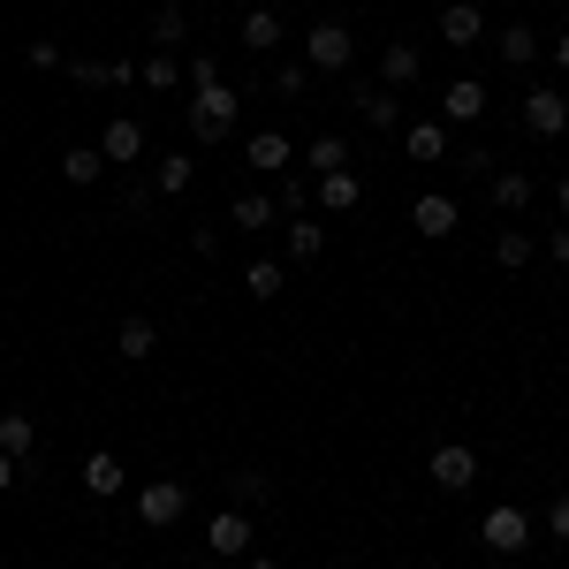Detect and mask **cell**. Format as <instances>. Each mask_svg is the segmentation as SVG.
Wrapping results in <instances>:
<instances>
[{
  "label": "cell",
  "mask_w": 569,
  "mask_h": 569,
  "mask_svg": "<svg viewBox=\"0 0 569 569\" xmlns=\"http://www.w3.org/2000/svg\"><path fill=\"white\" fill-rule=\"evenodd\" d=\"M350 61H357V39L342 31V23H335V16H327V23H311V31H305V69H327V77H342Z\"/></svg>",
  "instance_id": "cell-1"
},
{
  "label": "cell",
  "mask_w": 569,
  "mask_h": 569,
  "mask_svg": "<svg viewBox=\"0 0 569 569\" xmlns=\"http://www.w3.org/2000/svg\"><path fill=\"white\" fill-rule=\"evenodd\" d=\"M236 107H243V99H236L228 84H198V99H190V130L206 137V144H220V137L236 130Z\"/></svg>",
  "instance_id": "cell-2"
},
{
  "label": "cell",
  "mask_w": 569,
  "mask_h": 569,
  "mask_svg": "<svg viewBox=\"0 0 569 569\" xmlns=\"http://www.w3.org/2000/svg\"><path fill=\"white\" fill-rule=\"evenodd\" d=\"M182 509H190V486H182V479H152L144 493H137V517H144V531L182 525Z\"/></svg>",
  "instance_id": "cell-3"
},
{
  "label": "cell",
  "mask_w": 569,
  "mask_h": 569,
  "mask_svg": "<svg viewBox=\"0 0 569 569\" xmlns=\"http://www.w3.org/2000/svg\"><path fill=\"white\" fill-rule=\"evenodd\" d=\"M426 479H433L440 493H463V486L479 479V456H471L463 440H440L433 456H426Z\"/></svg>",
  "instance_id": "cell-4"
},
{
  "label": "cell",
  "mask_w": 569,
  "mask_h": 569,
  "mask_svg": "<svg viewBox=\"0 0 569 569\" xmlns=\"http://www.w3.org/2000/svg\"><path fill=\"white\" fill-rule=\"evenodd\" d=\"M479 539L493 547V555H525V547H531V517H525V509H509V501H501V509H486Z\"/></svg>",
  "instance_id": "cell-5"
},
{
  "label": "cell",
  "mask_w": 569,
  "mask_h": 569,
  "mask_svg": "<svg viewBox=\"0 0 569 569\" xmlns=\"http://www.w3.org/2000/svg\"><path fill=\"white\" fill-rule=\"evenodd\" d=\"M525 130H531V137H562V130H569V99H562L555 84H531V91H525Z\"/></svg>",
  "instance_id": "cell-6"
},
{
  "label": "cell",
  "mask_w": 569,
  "mask_h": 569,
  "mask_svg": "<svg viewBox=\"0 0 569 569\" xmlns=\"http://www.w3.org/2000/svg\"><path fill=\"white\" fill-rule=\"evenodd\" d=\"M402 152H410L418 168H433V160H448V152H456V144H448V122H433V114L402 122Z\"/></svg>",
  "instance_id": "cell-7"
},
{
  "label": "cell",
  "mask_w": 569,
  "mask_h": 569,
  "mask_svg": "<svg viewBox=\"0 0 569 569\" xmlns=\"http://www.w3.org/2000/svg\"><path fill=\"white\" fill-rule=\"evenodd\" d=\"M99 160H107V168H137V160H144V130H137L130 114H114V122L99 130Z\"/></svg>",
  "instance_id": "cell-8"
},
{
  "label": "cell",
  "mask_w": 569,
  "mask_h": 569,
  "mask_svg": "<svg viewBox=\"0 0 569 569\" xmlns=\"http://www.w3.org/2000/svg\"><path fill=\"white\" fill-rule=\"evenodd\" d=\"M251 539H259V531H251V517H243V509H220L213 525H206V547H213L220 562H236V555H243Z\"/></svg>",
  "instance_id": "cell-9"
},
{
  "label": "cell",
  "mask_w": 569,
  "mask_h": 569,
  "mask_svg": "<svg viewBox=\"0 0 569 569\" xmlns=\"http://www.w3.org/2000/svg\"><path fill=\"white\" fill-rule=\"evenodd\" d=\"M243 160L259 168V176H289V160H297V144L281 130H259V137H243Z\"/></svg>",
  "instance_id": "cell-10"
},
{
  "label": "cell",
  "mask_w": 569,
  "mask_h": 569,
  "mask_svg": "<svg viewBox=\"0 0 569 569\" xmlns=\"http://www.w3.org/2000/svg\"><path fill=\"white\" fill-rule=\"evenodd\" d=\"M350 107L365 114V122H372V130H402V99H395L388 84H357V91H350Z\"/></svg>",
  "instance_id": "cell-11"
},
{
  "label": "cell",
  "mask_w": 569,
  "mask_h": 569,
  "mask_svg": "<svg viewBox=\"0 0 569 569\" xmlns=\"http://www.w3.org/2000/svg\"><path fill=\"white\" fill-rule=\"evenodd\" d=\"M418 77H426V53H418V46L410 39H395V46H380V84H418Z\"/></svg>",
  "instance_id": "cell-12"
},
{
  "label": "cell",
  "mask_w": 569,
  "mask_h": 569,
  "mask_svg": "<svg viewBox=\"0 0 569 569\" xmlns=\"http://www.w3.org/2000/svg\"><path fill=\"white\" fill-rule=\"evenodd\" d=\"M281 251H289V266H311L319 259V251H327V228H319V220H289V228H281Z\"/></svg>",
  "instance_id": "cell-13"
},
{
  "label": "cell",
  "mask_w": 569,
  "mask_h": 569,
  "mask_svg": "<svg viewBox=\"0 0 569 569\" xmlns=\"http://www.w3.org/2000/svg\"><path fill=\"white\" fill-rule=\"evenodd\" d=\"M410 228H426V236H456V198H448V190H426V198L410 206Z\"/></svg>",
  "instance_id": "cell-14"
},
{
  "label": "cell",
  "mask_w": 569,
  "mask_h": 569,
  "mask_svg": "<svg viewBox=\"0 0 569 569\" xmlns=\"http://www.w3.org/2000/svg\"><path fill=\"white\" fill-rule=\"evenodd\" d=\"M440 39H448V46H479V39H486V16L471 8V0L440 8Z\"/></svg>",
  "instance_id": "cell-15"
},
{
  "label": "cell",
  "mask_w": 569,
  "mask_h": 569,
  "mask_svg": "<svg viewBox=\"0 0 569 569\" xmlns=\"http://www.w3.org/2000/svg\"><path fill=\"white\" fill-rule=\"evenodd\" d=\"M84 493H99V501H114V493H122V456L91 448V456H84Z\"/></svg>",
  "instance_id": "cell-16"
},
{
  "label": "cell",
  "mask_w": 569,
  "mask_h": 569,
  "mask_svg": "<svg viewBox=\"0 0 569 569\" xmlns=\"http://www.w3.org/2000/svg\"><path fill=\"white\" fill-rule=\"evenodd\" d=\"M501 61H509V69H539V53H547V46H539V31H531V23H509V31H501Z\"/></svg>",
  "instance_id": "cell-17"
},
{
  "label": "cell",
  "mask_w": 569,
  "mask_h": 569,
  "mask_svg": "<svg viewBox=\"0 0 569 569\" xmlns=\"http://www.w3.org/2000/svg\"><path fill=\"white\" fill-rule=\"evenodd\" d=\"M31 448H39V426H31V410H0V456H16V463H23Z\"/></svg>",
  "instance_id": "cell-18"
},
{
  "label": "cell",
  "mask_w": 569,
  "mask_h": 569,
  "mask_svg": "<svg viewBox=\"0 0 569 569\" xmlns=\"http://www.w3.org/2000/svg\"><path fill=\"white\" fill-rule=\"evenodd\" d=\"M357 198H365V182H357V168H335V176H319V206H327V213H350Z\"/></svg>",
  "instance_id": "cell-19"
},
{
  "label": "cell",
  "mask_w": 569,
  "mask_h": 569,
  "mask_svg": "<svg viewBox=\"0 0 569 569\" xmlns=\"http://www.w3.org/2000/svg\"><path fill=\"white\" fill-rule=\"evenodd\" d=\"M281 46V16L273 8H243V53H273Z\"/></svg>",
  "instance_id": "cell-20"
},
{
  "label": "cell",
  "mask_w": 569,
  "mask_h": 569,
  "mask_svg": "<svg viewBox=\"0 0 569 569\" xmlns=\"http://www.w3.org/2000/svg\"><path fill=\"white\" fill-rule=\"evenodd\" d=\"M137 84H152V91H176V84H182V53H160V46H152V53L137 61Z\"/></svg>",
  "instance_id": "cell-21"
},
{
  "label": "cell",
  "mask_w": 569,
  "mask_h": 569,
  "mask_svg": "<svg viewBox=\"0 0 569 569\" xmlns=\"http://www.w3.org/2000/svg\"><path fill=\"white\" fill-rule=\"evenodd\" d=\"M440 114H448V122H479V114H486V84H471V77H463V84H448Z\"/></svg>",
  "instance_id": "cell-22"
},
{
  "label": "cell",
  "mask_w": 569,
  "mask_h": 569,
  "mask_svg": "<svg viewBox=\"0 0 569 569\" xmlns=\"http://www.w3.org/2000/svg\"><path fill=\"white\" fill-rule=\"evenodd\" d=\"M486 190H493V206H501V213H525V206H531V190H539V182H531V176H517V168H501V176L486 182Z\"/></svg>",
  "instance_id": "cell-23"
},
{
  "label": "cell",
  "mask_w": 569,
  "mask_h": 569,
  "mask_svg": "<svg viewBox=\"0 0 569 569\" xmlns=\"http://www.w3.org/2000/svg\"><path fill=\"white\" fill-rule=\"evenodd\" d=\"M61 176L77 182V190H91V182L107 176V160H99V144H69V152H61Z\"/></svg>",
  "instance_id": "cell-24"
},
{
  "label": "cell",
  "mask_w": 569,
  "mask_h": 569,
  "mask_svg": "<svg viewBox=\"0 0 569 569\" xmlns=\"http://www.w3.org/2000/svg\"><path fill=\"white\" fill-rule=\"evenodd\" d=\"M152 46H160V53H182V46H190V16H182L176 0L152 16Z\"/></svg>",
  "instance_id": "cell-25"
},
{
  "label": "cell",
  "mask_w": 569,
  "mask_h": 569,
  "mask_svg": "<svg viewBox=\"0 0 569 569\" xmlns=\"http://www.w3.org/2000/svg\"><path fill=\"white\" fill-rule=\"evenodd\" d=\"M273 220H281V206H273L266 190H243V198H236V228H243V236H259V228H273Z\"/></svg>",
  "instance_id": "cell-26"
},
{
  "label": "cell",
  "mask_w": 569,
  "mask_h": 569,
  "mask_svg": "<svg viewBox=\"0 0 569 569\" xmlns=\"http://www.w3.org/2000/svg\"><path fill=\"white\" fill-rule=\"evenodd\" d=\"M114 342H122V357H130V365H144V357L160 350V327H152V319H137V311H130V319H122V335H114Z\"/></svg>",
  "instance_id": "cell-27"
},
{
  "label": "cell",
  "mask_w": 569,
  "mask_h": 569,
  "mask_svg": "<svg viewBox=\"0 0 569 569\" xmlns=\"http://www.w3.org/2000/svg\"><path fill=\"white\" fill-rule=\"evenodd\" d=\"M228 501L236 509H259V501H273V479L266 471H228Z\"/></svg>",
  "instance_id": "cell-28"
},
{
  "label": "cell",
  "mask_w": 569,
  "mask_h": 569,
  "mask_svg": "<svg viewBox=\"0 0 569 569\" xmlns=\"http://www.w3.org/2000/svg\"><path fill=\"white\" fill-rule=\"evenodd\" d=\"M305 168H311V176H335V168H350V144H342V137H311V144H305Z\"/></svg>",
  "instance_id": "cell-29"
},
{
  "label": "cell",
  "mask_w": 569,
  "mask_h": 569,
  "mask_svg": "<svg viewBox=\"0 0 569 569\" xmlns=\"http://www.w3.org/2000/svg\"><path fill=\"white\" fill-rule=\"evenodd\" d=\"M190 176H198V168H190L182 152H168V160L152 168V190H160V198H182V190H190Z\"/></svg>",
  "instance_id": "cell-30"
},
{
  "label": "cell",
  "mask_w": 569,
  "mask_h": 569,
  "mask_svg": "<svg viewBox=\"0 0 569 569\" xmlns=\"http://www.w3.org/2000/svg\"><path fill=\"white\" fill-rule=\"evenodd\" d=\"M531 251H539V243H531L525 228H501V236H493V259L509 266V273H517V266H531Z\"/></svg>",
  "instance_id": "cell-31"
},
{
  "label": "cell",
  "mask_w": 569,
  "mask_h": 569,
  "mask_svg": "<svg viewBox=\"0 0 569 569\" xmlns=\"http://www.w3.org/2000/svg\"><path fill=\"white\" fill-rule=\"evenodd\" d=\"M281 281H289V273H281V259H259L251 273H243V289H251L259 305H273V297H281Z\"/></svg>",
  "instance_id": "cell-32"
},
{
  "label": "cell",
  "mask_w": 569,
  "mask_h": 569,
  "mask_svg": "<svg viewBox=\"0 0 569 569\" xmlns=\"http://www.w3.org/2000/svg\"><path fill=\"white\" fill-rule=\"evenodd\" d=\"M305 61H281V69H273V91H281V99H305Z\"/></svg>",
  "instance_id": "cell-33"
},
{
  "label": "cell",
  "mask_w": 569,
  "mask_h": 569,
  "mask_svg": "<svg viewBox=\"0 0 569 569\" xmlns=\"http://www.w3.org/2000/svg\"><path fill=\"white\" fill-rule=\"evenodd\" d=\"M182 77H190V91H198V84H220V61H213V53H190V61H182Z\"/></svg>",
  "instance_id": "cell-34"
},
{
  "label": "cell",
  "mask_w": 569,
  "mask_h": 569,
  "mask_svg": "<svg viewBox=\"0 0 569 569\" xmlns=\"http://www.w3.org/2000/svg\"><path fill=\"white\" fill-rule=\"evenodd\" d=\"M273 206H281L289 220L305 213V176H281V190H273Z\"/></svg>",
  "instance_id": "cell-35"
},
{
  "label": "cell",
  "mask_w": 569,
  "mask_h": 569,
  "mask_svg": "<svg viewBox=\"0 0 569 569\" xmlns=\"http://www.w3.org/2000/svg\"><path fill=\"white\" fill-rule=\"evenodd\" d=\"M547 539H562V547H569V493L547 501Z\"/></svg>",
  "instance_id": "cell-36"
},
{
  "label": "cell",
  "mask_w": 569,
  "mask_h": 569,
  "mask_svg": "<svg viewBox=\"0 0 569 569\" xmlns=\"http://www.w3.org/2000/svg\"><path fill=\"white\" fill-rule=\"evenodd\" d=\"M23 61H31V69H61V46H53V39H31V46H23Z\"/></svg>",
  "instance_id": "cell-37"
},
{
  "label": "cell",
  "mask_w": 569,
  "mask_h": 569,
  "mask_svg": "<svg viewBox=\"0 0 569 569\" xmlns=\"http://www.w3.org/2000/svg\"><path fill=\"white\" fill-rule=\"evenodd\" d=\"M547 259L569 273V220H562V228H547Z\"/></svg>",
  "instance_id": "cell-38"
},
{
  "label": "cell",
  "mask_w": 569,
  "mask_h": 569,
  "mask_svg": "<svg viewBox=\"0 0 569 569\" xmlns=\"http://www.w3.org/2000/svg\"><path fill=\"white\" fill-rule=\"evenodd\" d=\"M16 479H23V463H16V456H0V493H8Z\"/></svg>",
  "instance_id": "cell-39"
},
{
  "label": "cell",
  "mask_w": 569,
  "mask_h": 569,
  "mask_svg": "<svg viewBox=\"0 0 569 569\" xmlns=\"http://www.w3.org/2000/svg\"><path fill=\"white\" fill-rule=\"evenodd\" d=\"M547 53H555V69H562V77H569V31H562V39H555V46H547Z\"/></svg>",
  "instance_id": "cell-40"
},
{
  "label": "cell",
  "mask_w": 569,
  "mask_h": 569,
  "mask_svg": "<svg viewBox=\"0 0 569 569\" xmlns=\"http://www.w3.org/2000/svg\"><path fill=\"white\" fill-rule=\"evenodd\" d=\"M555 198H562V220H569V176H562V190H555Z\"/></svg>",
  "instance_id": "cell-41"
},
{
  "label": "cell",
  "mask_w": 569,
  "mask_h": 569,
  "mask_svg": "<svg viewBox=\"0 0 569 569\" xmlns=\"http://www.w3.org/2000/svg\"><path fill=\"white\" fill-rule=\"evenodd\" d=\"M251 569H281V562H251Z\"/></svg>",
  "instance_id": "cell-42"
},
{
  "label": "cell",
  "mask_w": 569,
  "mask_h": 569,
  "mask_svg": "<svg viewBox=\"0 0 569 569\" xmlns=\"http://www.w3.org/2000/svg\"><path fill=\"white\" fill-rule=\"evenodd\" d=\"M144 569H160V562H144Z\"/></svg>",
  "instance_id": "cell-43"
}]
</instances>
